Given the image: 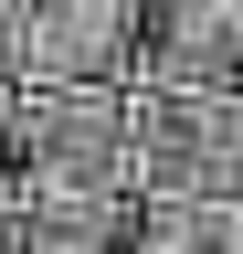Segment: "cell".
I'll return each mask as SVG.
<instances>
[{
	"instance_id": "cell-4",
	"label": "cell",
	"mask_w": 243,
	"mask_h": 254,
	"mask_svg": "<svg viewBox=\"0 0 243 254\" xmlns=\"http://www.w3.org/2000/svg\"><path fill=\"white\" fill-rule=\"evenodd\" d=\"M243 53V0H148L138 21V85H233Z\"/></svg>"
},
{
	"instance_id": "cell-1",
	"label": "cell",
	"mask_w": 243,
	"mask_h": 254,
	"mask_svg": "<svg viewBox=\"0 0 243 254\" xmlns=\"http://www.w3.org/2000/svg\"><path fill=\"white\" fill-rule=\"evenodd\" d=\"M138 201H243V85H127Z\"/></svg>"
},
{
	"instance_id": "cell-3",
	"label": "cell",
	"mask_w": 243,
	"mask_h": 254,
	"mask_svg": "<svg viewBox=\"0 0 243 254\" xmlns=\"http://www.w3.org/2000/svg\"><path fill=\"white\" fill-rule=\"evenodd\" d=\"M148 0H21V85H116Z\"/></svg>"
},
{
	"instance_id": "cell-8",
	"label": "cell",
	"mask_w": 243,
	"mask_h": 254,
	"mask_svg": "<svg viewBox=\"0 0 243 254\" xmlns=\"http://www.w3.org/2000/svg\"><path fill=\"white\" fill-rule=\"evenodd\" d=\"M233 85H243V53H233Z\"/></svg>"
},
{
	"instance_id": "cell-6",
	"label": "cell",
	"mask_w": 243,
	"mask_h": 254,
	"mask_svg": "<svg viewBox=\"0 0 243 254\" xmlns=\"http://www.w3.org/2000/svg\"><path fill=\"white\" fill-rule=\"evenodd\" d=\"M0 85H21V0H0Z\"/></svg>"
},
{
	"instance_id": "cell-2",
	"label": "cell",
	"mask_w": 243,
	"mask_h": 254,
	"mask_svg": "<svg viewBox=\"0 0 243 254\" xmlns=\"http://www.w3.org/2000/svg\"><path fill=\"white\" fill-rule=\"evenodd\" d=\"M11 138H21V170L138 180L127 170V85H21L11 95Z\"/></svg>"
},
{
	"instance_id": "cell-5",
	"label": "cell",
	"mask_w": 243,
	"mask_h": 254,
	"mask_svg": "<svg viewBox=\"0 0 243 254\" xmlns=\"http://www.w3.org/2000/svg\"><path fill=\"white\" fill-rule=\"evenodd\" d=\"M127 254H243V201H138Z\"/></svg>"
},
{
	"instance_id": "cell-7",
	"label": "cell",
	"mask_w": 243,
	"mask_h": 254,
	"mask_svg": "<svg viewBox=\"0 0 243 254\" xmlns=\"http://www.w3.org/2000/svg\"><path fill=\"white\" fill-rule=\"evenodd\" d=\"M11 95H21V85H0V180L21 170V138H11Z\"/></svg>"
}]
</instances>
